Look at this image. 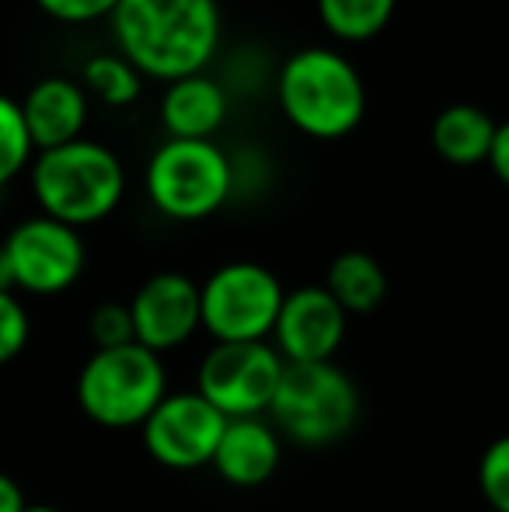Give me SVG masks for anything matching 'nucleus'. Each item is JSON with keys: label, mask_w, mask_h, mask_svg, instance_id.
Returning a JSON list of instances; mask_svg holds the SVG:
<instances>
[{"label": "nucleus", "mask_w": 509, "mask_h": 512, "mask_svg": "<svg viewBox=\"0 0 509 512\" xmlns=\"http://www.w3.org/2000/svg\"><path fill=\"white\" fill-rule=\"evenodd\" d=\"M109 21L119 56L164 84L206 74L224 32L217 0H119Z\"/></svg>", "instance_id": "1"}, {"label": "nucleus", "mask_w": 509, "mask_h": 512, "mask_svg": "<svg viewBox=\"0 0 509 512\" xmlns=\"http://www.w3.org/2000/svg\"><path fill=\"white\" fill-rule=\"evenodd\" d=\"M276 102L297 133L311 140H342L367 115V84L346 53L304 46L279 67Z\"/></svg>", "instance_id": "2"}, {"label": "nucleus", "mask_w": 509, "mask_h": 512, "mask_svg": "<svg viewBox=\"0 0 509 512\" xmlns=\"http://www.w3.org/2000/svg\"><path fill=\"white\" fill-rule=\"evenodd\" d=\"M32 192L42 216L81 230L112 216L126 196L123 161L95 140L39 150L32 161Z\"/></svg>", "instance_id": "3"}, {"label": "nucleus", "mask_w": 509, "mask_h": 512, "mask_svg": "<svg viewBox=\"0 0 509 512\" xmlns=\"http://www.w3.org/2000/svg\"><path fill=\"white\" fill-rule=\"evenodd\" d=\"M360 418V391L339 363H286L269 422L300 446H332Z\"/></svg>", "instance_id": "4"}, {"label": "nucleus", "mask_w": 509, "mask_h": 512, "mask_svg": "<svg viewBox=\"0 0 509 512\" xmlns=\"http://www.w3.org/2000/svg\"><path fill=\"white\" fill-rule=\"evenodd\" d=\"M168 394V373L157 352L129 342L95 349L77 377V405L95 425L136 429Z\"/></svg>", "instance_id": "5"}, {"label": "nucleus", "mask_w": 509, "mask_h": 512, "mask_svg": "<svg viewBox=\"0 0 509 512\" xmlns=\"http://www.w3.org/2000/svg\"><path fill=\"white\" fill-rule=\"evenodd\" d=\"M143 185L168 220H206L234 196V157L213 140H164L147 161Z\"/></svg>", "instance_id": "6"}, {"label": "nucleus", "mask_w": 509, "mask_h": 512, "mask_svg": "<svg viewBox=\"0 0 509 512\" xmlns=\"http://www.w3.org/2000/svg\"><path fill=\"white\" fill-rule=\"evenodd\" d=\"M283 297V283L265 265L227 262L199 283V321L213 342H265Z\"/></svg>", "instance_id": "7"}, {"label": "nucleus", "mask_w": 509, "mask_h": 512, "mask_svg": "<svg viewBox=\"0 0 509 512\" xmlns=\"http://www.w3.org/2000/svg\"><path fill=\"white\" fill-rule=\"evenodd\" d=\"M286 363L272 342H213L196 373V391L224 418L269 415Z\"/></svg>", "instance_id": "8"}, {"label": "nucleus", "mask_w": 509, "mask_h": 512, "mask_svg": "<svg viewBox=\"0 0 509 512\" xmlns=\"http://www.w3.org/2000/svg\"><path fill=\"white\" fill-rule=\"evenodd\" d=\"M227 418L199 391L164 394V401L140 425L147 453L168 471H199L213 464Z\"/></svg>", "instance_id": "9"}, {"label": "nucleus", "mask_w": 509, "mask_h": 512, "mask_svg": "<svg viewBox=\"0 0 509 512\" xmlns=\"http://www.w3.org/2000/svg\"><path fill=\"white\" fill-rule=\"evenodd\" d=\"M7 262L14 272V290L35 297H56L70 290L84 272V241L81 230L67 227L49 216H32L18 223L4 241Z\"/></svg>", "instance_id": "10"}, {"label": "nucleus", "mask_w": 509, "mask_h": 512, "mask_svg": "<svg viewBox=\"0 0 509 512\" xmlns=\"http://www.w3.org/2000/svg\"><path fill=\"white\" fill-rule=\"evenodd\" d=\"M346 324L349 314L325 286H300L283 297L269 338L283 363H335V352L346 342Z\"/></svg>", "instance_id": "11"}, {"label": "nucleus", "mask_w": 509, "mask_h": 512, "mask_svg": "<svg viewBox=\"0 0 509 512\" xmlns=\"http://www.w3.org/2000/svg\"><path fill=\"white\" fill-rule=\"evenodd\" d=\"M136 345L150 352H171L185 345L199 328V283L182 272H157L129 300Z\"/></svg>", "instance_id": "12"}, {"label": "nucleus", "mask_w": 509, "mask_h": 512, "mask_svg": "<svg viewBox=\"0 0 509 512\" xmlns=\"http://www.w3.org/2000/svg\"><path fill=\"white\" fill-rule=\"evenodd\" d=\"M279 460H283V439L269 418H227L210 467L227 485L258 488L276 474Z\"/></svg>", "instance_id": "13"}, {"label": "nucleus", "mask_w": 509, "mask_h": 512, "mask_svg": "<svg viewBox=\"0 0 509 512\" xmlns=\"http://www.w3.org/2000/svg\"><path fill=\"white\" fill-rule=\"evenodd\" d=\"M21 115H25L35 150L67 147V143L81 140L84 126H88V95L70 77H46L25 95Z\"/></svg>", "instance_id": "14"}, {"label": "nucleus", "mask_w": 509, "mask_h": 512, "mask_svg": "<svg viewBox=\"0 0 509 512\" xmlns=\"http://www.w3.org/2000/svg\"><path fill=\"white\" fill-rule=\"evenodd\" d=\"M227 112H231L227 88L210 74L171 81L161 98V126L168 140H213Z\"/></svg>", "instance_id": "15"}, {"label": "nucleus", "mask_w": 509, "mask_h": 512, "mask_svg": "<svg viewBox=\"0 0 509 512\" xmlns=\"http://www.w3.org/2000/svg\"><path fill=\"white\" fill-rule=\"evenodd\" d=\"M496 126L485 108L471 102L447 105L433 119V150L454 168H475V164L489 161L492 140H496Z\"/></svg>", "instance_id": "16"}, {"label": "nucleus", "mask_w": 509, "mask_h": 512, "mask_svg": "<svg viewBox=\"0 0 509 512\" xmlns=\"http://www.w3.org/2000/svg\"><path fill=\"white\" fill-rule=\"evenodd\" d=\"M325 290L346 314H374L387 297V276L381 262L367 251H342L328 265Z\"/></svg>", "instance_id": "17"}, {"label": "nucleus", "mask_w": 509, "mask_h": 512, "mask_svg": "<svg viewBox=\"0 0 509 512\" xmlns=\"http://www.w3.org/2000/svg\"><path fill=\"white\" fill-rule=\"evenodd\" d=\"M398 0H318L321 25L339 42H370L394 18Z\"/></svg>", "instance_id": "18"}, {"label": "nucleus", "mask_w": 509, "mask_h": 512, "mask_svg": "<svg viewBox=\"0 0 509 512\" xmlns=\"http://www.w3.org/2000/svg\"><path fill=\"white\" fill-rule=\"evenodd\" d=\"M84 88L98 98V102L112 108H126L140 98L143 77L126 56L119 53H98L84 63Z\"/></svg>", "instance_id": "19"}, {"label": "nucleus", "mask_w": 509, "mask_h": 512, "mask_svg": "<svg viewBox=\"0 0 509 512\" xmlns=\"http://www.w3.org/2000/svg\"><path fill=\"white\" fill-rule=\"evenodd\" d=\"M32 154H35V143L28 136L21 102L0 95V185L18 178L32 164Z\"/></svg>", "instance_id": "20"}, {"label": "nucleus", "mask_w": 509, "mask_h": 512, "mask_svg": "<svg viewBox=\"0 0 509 512\" xmlns=\"http://www.w3.org/2000/svg\"><path fill=\"white\" fill-rule=\"evenodd\" d=\"M478 488L492 512H509V436L489 443L478 464Z\"/></svg>", "instance_id": "21"}, {"label": "nucleus", "mask_w": 509, "mask_h": 512, "mask_svg": "<svg viewBox=\"0 0 509 512\" xmlns=\"http://www.w3.org/2000/svg\"><path fill=\"white\" fill-rule=\"evenodd\" d=\"M91 342L95 349H119V345L136 342L129 304H102L91 314Z\"/></svg>", "instance_id": "22"}, {"label": "nucleus", "mask_w": 509, "mask_h": 512, "mask_svg": "<svg viewBox=\"0 0 509 512\" xmlns=\"http://www.w3.org/2000/svg\"><path fill=\"white\" fill-rule=\"evenodd\" d=\"M28 314L14 293H0V366L11 363L28 342Z\"/></svg>", "instance_id": "23"}, {"label": "nucleus", "mask_w": 509, "mask_h": 512, "mask_svg": "<svg viewBox=\"0 0 509 512\" xmlns=\"http://www.w3.org/2000/svg\"><path fill=\"white\" fill-rule=\"evenodd\" d=\"M49 18L63 21V25H91V21L112 18L119 0H35Z\"/></svg>", "instance_id": "24"}, {"label": "nucleus", "mask_w": 509, "mask_h": 512, "mask_svg": "<svg viewBox=\"0 0 509 512\" xmlns=\"http://www.w3.org/2000/svg\"><path fill=\"white\" fill-rule=\"evenodd\" d=\"M489 168L496 171V178L509 189V119L496 126V140L489 150Z\"/></svg>", "instance_id": "25"}, {"label": "nucleus", "mask_w": 509, "mask_h": 512, "mask_svg": "<svg viewBox=\"0 0 509 512\" xmlns=\"http://www.w3.org/2000/svg\"><path fill=\"white\" fill-rule=\"evenodd\" d=\"M28 502H25V492L21 485L11 478V474L0 471V512H25Z\"/></svg>", "instance_id": "26"}, {"label": "nucleus", "mask_w": 509, "mask_h": 512, "mask_svg": "<svg viewBox=\"0 0 509 512\" xmlns=\"http://www.w3.org/2000/svg\"><path fill=\"white\" fill-rule=\"evenodd\" d=\"M0 293H14V272H11V262H7L4 244H0Z\"/></svg>", "instance_id": "27"}, {"label": "nucleus", "mask_w": 509, "mask_h": 512, "mask_svg": "<svg viewBox=\"0 0 509 512\" xmlns=\"http://www.w3.org/2000/svg\"><path fill=\"white\" fill-rule=\"evenodd\" d=\"M25 512H60V509H53V506H28Z\"/></svg>", "instance_id": "28"}]
</instances>
